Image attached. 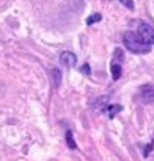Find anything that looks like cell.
Here are the masks:
<instances>
[{"instance_id":"6da1fadb","label":"cell","mask_w":154,"mask_h":161,"mask_svg":"<svg viewBox=\"0 0 154 161\" xmlns=\"http://www.w3.org/2000/svg\"><path fill=\"white\" fill-rule=\"evenodd\" d=\"M123 45L136 54H145L151 51V45L142 42V39L139 37V34H136L133 31H126L123 33Z\"/></svg>"},{"instance_id":"7a4b0ae2","label":"cell","mask_w":154,"mask_h":161,"mask_svg":"<svg viewBox=\"0 0 154 161\" xmlns=\"http://www.w3.org/2000/svg\"><path fill=\"white\" fill-rule=\"evenodd\" d=\"M137 34L139 37L142 39V42L148 43V45H153L154 43V28L148 23H140L139 25V30H137Z\"/></svg>"},{"instance_id":"3957f363","label":"cell","mask_w":154,"mask_h":161,"mask_svg":"<svg viewBox=\"0 0 154 161\" xmlns=\"http://www.w3.org/2000/svg\"><path fill=\"white\" fill-rule=\"evenodd\" d=\"M140 99L146 104H153L154 102V85H142L140 87Z\"/></svg>"},{"instance_id":"277c9868","label":"cell","mask_w":154,"mask_h":161,"mask_svg":"<svg viewBox=\"0 0 154 161\" xmlns=\"http://www.w3.org/2000/svg\"><path fill=\"white\" fill-rule=\"evenodd\" d=\"M60 62H62L63 67L73 68V67L77 64V58H76V54L71 53V51H63V53L60 54Z\"/></svg>"},{"instance_id":"5b68a950","label":"cell","mask_w":154,"mask_h":161,"mask_svg":"<svg viewBox=\"0 0 154 161\" xmlns=\"http://www.w3.org/2000/svg\"><path fill=\"white\" fill-rule=\"evenodd\" d=\"M49 76H51V79H53V85L59 88L60 87V82H62V71L59 70V68H51L49 70Z\"/></svg>"},{"instance_id":"8992f818","label":"cell","mask_w":154,"mask_h":161,"mask_svg":"<svg viewBox=\"0 0 154 161\" xmlns=\"http://www.w3.org/2000/svg\"><path fill=\"white\" fill-rule=\"evenodd\" d=\"M122 105L120 104H114V105H106V110H108V115H110V118H114L117 113H120L122 112Z\"/></svg>"},{"instance_id":"52a82bcc","label":"cell","mask_w":154,"mask_h":161,"mask_svg":"<svg viewBox=\"0 0 154 161\" xmlns=\"http://www.w3.org/2000/svg\"><path fill=\"white\" fill-rule=\"evenodd\" d=\"M111 75H113V79L114 80L120 79V76H122V67H120V64H113L111 65Z\"/></svg>"},{"instance_id":"ba28073f","label":"cell","mask_w":154,"mask_h":161,"mask_svg":"<svg viewBox=\"0 0 154 161\" xmlns=\"http://www.w3.org/2000/svg\"><path fill=\"white\" fill-rule=\"evenodd\" d=\"M100 20H102V14H100V13H94V14H91V16L86 19V25H93V23L100 22Z\"/></svg>"},{"instance_id":"9c48e42d","label":"cell","mask_w":154,"mask_h":161,"mask_svg":"<svg viewBox=\"0 0 154 161\" xmlns=\"http://www.w3.org/2000/svg\"><path fill=\"white\" fill-rule=\"evenodd\" d=\"M66 142H68V147H69V149H76L77 147L76 141L73 140V132H71V130L66 132Z\"/></svg>"},{"instance_id":"30bf717a","label":"cell","mask_w":154,"mask_h":161,"mask_svg":"<svg viewBox=\"0 0 154 161\" xmlns=\"http://www.w3.org/2000/svg\"><path fill=\"white\" fill-rule=\"evenodd\" d=\"M114 58H116V60H123V51L120 50V48H116L114 50Z\"/></svg>"},{"instance_id":"8fae6325","label":"cell","mask_w":154,"mask_h":161,"mask_svg":"<svg viewBox=\"0 0 154 161\" xmlns=\"http://www.w3.org/2000/svg\"><path fill=\"white\" fill-rule=\"evenodd\" d=\"M122 5H125L128 9H134V3H133V0H119Z\"/></svg>"},{"instance_id":"7c38bea8","label":"cell","mask_w":154,"mask_h":161,"mask_svg":"<svg viewBox=\"0 0 154 161\" xmlns=\"http://www.w3.org/2000/svg\"><path fill=\"white\" fill-rule=\"evenodd\" d=\"M80 71H82L83 75H90V73H91V68H90V65H88V64H85V65H82Z\"/></svg>"},{"instance_id":"4fadbf2b","label":"cell","mask_w":154,"mask_h":161,"mask_svg":"<svg viewBox=\"0 0 154 161\" xmlns=\"http://www.w3.org/2000/svg\"><path fill=\"white\" fill-rule=\"evenodd\" d=\"M153 150V144H150V146H146L145 147V157H148V153Z\"/></svg>"}]
</instances>
